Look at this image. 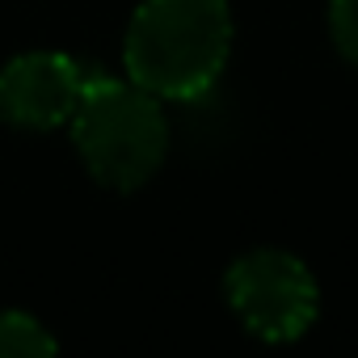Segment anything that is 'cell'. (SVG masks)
Wrapping results in <instances>:
<instances>
[{
	"instance_id": "obj_1",
	"label": "cell",
	"mask_w": 358,
	"mask_h": 358,
	"mask_svg": "<svg viewBox=\"0 0 358 358\" xmlns=\"http://www.w3.org/2000/svg\"><path fill=\"white\" fill-rule=\"evenodd\" d=\"M232 47L224 0H143L127 30V76L164 101L203 97Z\"/></svg>"
},
{
	"instance_id": "obj_2",
	"label": "cell",
	"mask_w": 358,
	"mask_h": 358,
	"mask_svg": "<svg viewBox=\"0 0 358 358\" xmlns=\"http://www.w3.org/2000/svg\"><path fill=\"white\" fill-rule=\"evenodd\" d=\"M72 139L101 186L139 190L160 169L169 148L160 97H152L135 80L89 76L80 106L72 114Z\"/></svg>"
},
{
	"instance_id": "obj_3",
	"label": "cell",
	"mask_w": 358,
	"mask_h": 358,
	"mask_svg": "<svg viewBox=\"0 0 358 358\" xmlns=\"http://www.w3.org/2000/svg\"><path fill=\"white\" fill-rule=\"evenodd\" d=\"M224 287L245 329L266 341H295L299 333L312 329L316 308H320L316 278L308 274V266L278 249L245 253L228 270Z\"/></svg>"
},
{
	"instance_id": "obj_4",
	"label": "cell",
	"mask_w": 358,
	"mask_h": 358,
	"mask_svg": "<svg viewBox=\"0 0 358 358\" xmlns=\"http://www.w3.org/2000/svg\"><path fill=\"white\" fill-rule=\"evenodd\" d=\"M85 85H89V72L59 51L17 55L0 72V114L34 131L64 127L72 122Z\"/></svg>"
},
{
	"instance_id": "obj_5",
	"label": "cell",
	"mask_w": 358,
	"mask_h": 358,
	"mask_svg": "<svg viewBox=\"0 0 358 358\" xmlns=\"http://www.w3.org/2000/svg\"><path fill=\"white\" fill-rule=\"evenodd\" d=\"M55 354V337L26 312H0V358Z\"/></svg>"
},
{
	"instance_id": "obj_6",
	"label": "cell",
	"mask_w": 358,
	"mask_h": 358,
	"mask_svg": "<svg viewBox=\"0 0 358 358\" xmlns=\"http://www.w3.org/2000/svg\"><path fill=\"white\" fill-rule=\"evenodd\" d=\"M329 30L337 51L358 68V0H333L329 5Z\"/></svg>"
}]
</instances>
